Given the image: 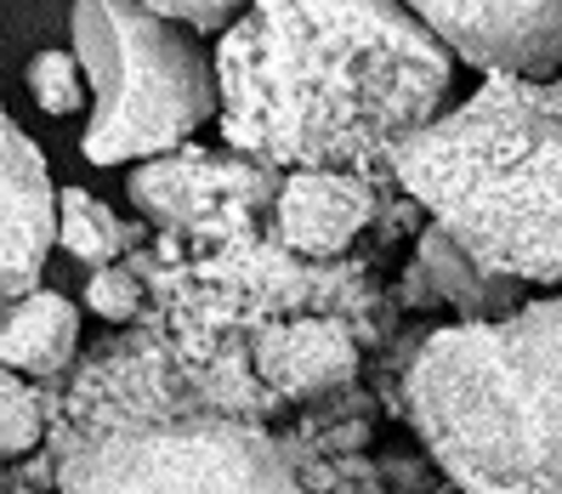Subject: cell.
<instances>
[{"instance_id":"6da1fadb","label":"cell","mask_w":562,"mask_h":494,"mask_svg":"<svg viewBox=\"0 0 562 494\" xmlns=\"http://www.w3.org/2000/svg\"><path fill=\"white\" fill-rule=\"evenodd\" d=\"M449 86V46L404 0H256L216 41L222 148L273 171L392 177Z\"/></svg>"},{"instance_id":"7a4b0ae2","label":"cell","mask_w":562,"mask_h":494,"mask_svg":"<svg viewBox=\"0 0 562 494\" xmlns=\"http://www.w3.org/2000/svg\"><path fill=\"white\" fill-rule=\"evenodd\" d=\"M392 182L483 273L562 290V80L488 75L392 154Z\"/></svg>"},{"instance_id":"3957f363","label":"cell","mask_w":562,"mask_h":494,"mask_svg":"<svg viewBox=\"0 0 562 494\" xmlns=\"http://www.w3.org/2000/svg\"><path fill=\"white\" fill-rule=\"evenodd\" d=\"M404 415L443 489L562 494V295L420 336Z\"/></svg>"},{"instance_id":"277c9868","label":"cell","mask_w":562,"mask_h":494,"mask_svg":"<svg viewBox=\"0 0 562 494\" xmlns=\"http://www.w3.org/2000/svg\"><path fill=\"white\" fill-rule=\"evenodd\" d=\"M75 57L91 86V120L80 154L91 165H148L193 143L222 114L216 57L182 23L148 12L143 0H75Z\"/></svg>"},{"instance_id":"5b68a950","label":"cell","mask_w":562,"mask_h":494,"mask_svg":"<svg viewBox=\"0 0 562 494\" xmlns=\"http://www.w3.org/2000/svg\"><path fill=\"white\" fill-rule=\"evenodd\" d=\"M57 494H307L302 444L216 409L137 415L46 438Z\"/></svg>"},{"instance_id":"8992f818","label":"cell","mask_w":562,"mask_h":494,"mask_svg":"<svg viewBox=\"0 0 562 494\" xmlns=\"http://www.w3.org/2000/svg\"><path fill=\"white\" fill-rule=\"evenodd\" d=\"M454 63L488 75L551 80L562 69V0H404Z\"/></svg>"},{"instance_id":"52a82bcc","label":"cell","mask_w":562,"mask_h":494,"mask_svg":"<svg viewBox=\"0 0 562 494\" xmlns=\"http://www.w3.org/2000/svg\"><path fill=\"white\" fill-rule=\"evenodd\" d=\"M279 182H284V171H273L261 159H245L234 148L188 143L177 154H159V159L137 165L125 193L154 234H165V227L205 222V216H216L227 205H245V200H279Z\"/></svg>"},{"instance_id":"ba28073f","label":"cell","mask_w":562,"mask_h":494,"mask_svg":"<svg viewBox=\"0 0 562 494\" xmlns=\"http://www.w3.org/2000/svg\"><path fill=\"white\" fill-rule=\"evenodd\" d=\"M57 245V188L35 137L0 103V302L41 290L46 256Z\"/></svg>"},{"instance_id":"9c48e42d","label":"cell","mask_w":562,"mask_h":494,"mask_svg":"<svg viewBox=\"0 0 562 494\" xmlns=\"http://www.w3.org/2000/svg\"><path fill=\"white\" fill-rule=\"evenodd\" d=\"M363 341L370 329L347 313H302V318H279L250 341V370L256 381L284 404H313L324 392L352 386L363 364Z\"/></svg>"},{"instance_id":"30bf717a","label":"cell","mask_w":562,"mask_h":494,"mask_svg":"<svg viewBox=\"0 0 562 494\" xmlns=\"http://www.w3.org/2000/svg\"><path fill=\"white\" fill-rule=\"evenodd\" d=\"M386 182L392 177H370V171H284L273 200V227L284 250L318 261V268L347 261V250L381 216Z\"/></svg>"},{"instance_id":"8fae6325","label":"cell","mask_w":562,"mask_h":494,"mask_svg":"<svg viewBox=\"0 0 562 494\" xmlns=\"http://www.w3.org/2000/svg\"><path fill=\"white\" fill-rule=\"evenodd\" d=\"M0 364L35 386H63L80 364V307L63 290L0 302Z\"/></svg>"},{"instance_id":"7c38bea8","label":"cell","mask_w":562,"mask_h":494,"mask_svg":"<svg viewBox=\"0 0 562 494\" xmlns=\"http://www.w3.org/2000/svg\"><path fill=\"white\" fill-rule=\"evenodd\" d=\"M154 239L148 222H125L120 211H109L97 193L86 188H57V245L69 250L80 268H114L131 250H143Z\"/></svg>"},{"instance_id":"4fadbf2b","label":"cell","mask_w":562,"mask_h":494,"mask_svg":"<svg viewBox=\"0 0 562 494\" xmlns=\"http://www.w3.org/2000/svg\"><path fill=\"white\" fill-rule=\"evenodd\" d=\"M420 268H426V284H438L443 302L460 307L467 318H501L506 313V307H494V284H506V279L483 273L454 239L438 234V227H426V239H420Z\"/></svg>"},{"instance_id":"5bb4252c","label":"cell","mask_w":562,"mask_h":494,"mask_svg":"<svg viewBox=\"0 0 562 494\" xmlns=\"http://www.w3.org/2000/svg\"><path fill=\"white\" fill-rule=\"evenodd\" d=\"M52 398H57V386H35V381H23L18 370L0 364V467L46 449Z\"/></svg>"},{"instance_id":"9a60e30c","label":"cell","mask_w":562,"mask_h":494,"mask_svg":"<svg viewBox=\"0 0 562 494\" xmlns=\"http://www.w3.org/2000/svg\"><path fill=\"white\" fill-rule=\"evenodd\" d=\"M29 97L41 103V114L63 120V114H80L86 109V69H80V57L75 52H35L29 57Z\"/></svg>"},{"instance_id":"2e32d148","label":"cell","mask_w":562,"mask_h":494,"mask_svg":"<svg viewBox=\"0 0 562 494\" xmlns=\"http://www.w3.org/2000/svg\"><path fill=\"white\" fill-rule=\"evenodd\" d=\"M86 307L103 318V324H114V329L137 324V318L148 313V284H143L137 268H131V256L114 261V268H97V273L86 279Z\"/></svg>"},{"instance_id":"e0dca14e","label":"cell","mask_w":562,"mask_h":494,"mask_svg":"<svg viewBox=\"0 0 562 494\" xmlns=\"http://www.w3.org/2000/svg\"><path fill=\"white\" fill-rule=\"evenodd\" d=\"M148 12H159V18H171V23H182L188 35H227L256 0H143Z\"/></svg>"},{"instance_id":"ac0fdd59","label":"cell","mask_w":562,"mask_h":494,"mask_svg":"<svg viewBox=\"0 0 562 494\" xmlns=\"http://www.w3.org/2000/svg\"><path fill=\"white\" fill-rule=\"evenodd\" d=\"M0 494H57V467H52V454L35 449V454L12 460V467H0Z\"/></svg>"},{"instance_id":"d6986e66","label":"cell","mask_w":562,"mask_h":494,"mask_svg":"<svg viewBox=\"0 0 562 494\" xmlns=\"http://www.w3.org/2000/svg\"><path fill=\"white\" fill-rule=\"evenodd\" d=\"M426 494H454V489H426Z\"/></svg>"}]
</instances>
